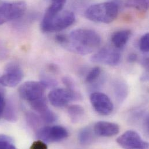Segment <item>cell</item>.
I'll return each instance as SVG.
<instances>
[{
	"mask_svg": "<svg viewBox=\"0 0 149 149\" xmlns=\"http://www.w3.org/2000/svg\"><path fill=\"white\" fill-rule=\"evenodd\" d=\"M55 37L57 42L65 48L81 55L93 53L101 44L100 35L89 29H77L69 34H58Z\"/></svg>",
	"mask_w": 149,
	"mask_h": 149,
	"instance_id": "obj_1",
	"label": "cell"
},
{
	"mask_svg": "<svg viewBox=\"0 0 149 149\" xmlns=\"http://www.w3.org/2000/svg\"><path fill=\"white\" fill-rule=\"evenodd\" d=\"M119 5L115 1H109L93 4L88 7L85 12V17L96 23H110L117 17Z\"/></svg>",
	"mask_w": 149,
	"mask_h": 149,
	"instance_id": "obj_2",
	"label": "cell"
},
{
	"mask_svg": "<svg viewBox=\"0 0 149 149\" xmlns=\"http://www.w3.org/2000/svg\"><path fill=\"white\" fill-rule=\"evenodd\" d=\"M75 20V16L73 12L62 10L51 17H43L41 29L44 33L59 32L71 26Z\"/></svg>",
	"mask_w": 149,
	"mask_h": 149,
	"instance_id": "obj_3",
	"label": "cell"
},
{
	"mask_svg": "<svg viewBox=\"0 0 149 149\" xmlns=\"http://www.w3.org/2000/svg\"><path fill=\"white\" fill-rule=\"evenodd\" d=\"M27 9L24 1H0V26L22 17Z\"/></svg>",
	"mask_w": 149,
	"mask_h": 149,
	"instance_id": "obj_4",
	"label": "cell"
},
{
	"mask_svg": "<svg viewBox=\"0 0 149 149\" xmlns=\"http://www.w3.org/2000/svg\"><path fill=\"white\" fill-rule=\"evenodd\" d=\"M45 89L40 81H30L22 84L18 91L20 97L31 103L45 97Z\"/></svg>",
	"mask_w": 149,
	"mask_h": 149,
	"instance_id": "obj_5",
	"label": "cell"
},
{
	"mask_svg": "<svg viewBox=\"0 0 149 149\" xmlns=\"http://www.w3.org/2000/svg\"><path fill=\"white\" fill-rule=\"evenodd\" d=\"M121 55L119 49L111 47H104L91 57L92 62L108 66H116L121 61Z\"/></svg>",
	"mask_w": 149,
	"mask_h": 149,
	"instance_id": "obj_6",
	"label": "cell"
},
{
	"mask_svg": "<svg viewBox=\"0 0 149 149\" xmlns=\"http://www.w3.org/2000/svg\"><path fill=\"white\" fill-rule=\"evenodd\" d=\"M37 137L45 143L62 141L69 136L68 130L60 125L47 126L41 128L37 132Z\"/></svg>",
	"mask_w": 149,
	"mask_h": 149,
	"instance_id": "obj_7",
	"label": "cell"
},
{
	"mask_svg": "<svg viewBox=\"0 0 149 149\" xmlns=\"http://www.w3.org/2000/svg\"><path fill=\"white\" fill-rule=\"evenodd\" d=\"M79 98V95L68 88H55L48 94V99L52 106L62 107L70 102Z\"/></svg>",
	"mask_w": 149,
	"mask_h": 149,
	"instance_id": "obj_8",
	"label": "cell"
},
{
	"mask_svg": "<svg viewBox=\"0 0 149 149\" xmlns=\"http://www.w3.org/2000/svg\"><path fill=\"white\" fill-rule=\"evenodd\" d=\"M117 143L123 148L131 149H147L149 143L144 141L139 134L132 130L125 132L117 139Z\"/></svg>",
	"mask_w": 149,
	"mask_h": 149,
	"instance_id": "obj_9",
	"label": "cell"
},
{
	"mask_svg": "<svg viewBox=\"0 0 149 149\" xmlns=\"http://www.w3.org/2000/svg\"><path fill=\"white\" fill-rule=\"evenodd\" d=\"M91 103L95 110L100 115L109 116L114 110V104L110 97L100 92H93L90 95Z\"/></svg>",
	"mask_w": 149,
	"mask_h": 149,
	"instance_id": "obj_10",
	"label": "cell"
},
{
	"mask_svg": "<svg viewBox=\"0 0 149 149\" xmlns=\"http://www.w3.org/2000/svg\"><path fill=\"white\" fill-rule=\"evenodd\" d=\"M23 78V72L21 68L15 63H11L6 67L3 74L0 77V84L3 86L15 87Z\"/></svg>",
	"mask_w": 149,
	"mask_h": 149,
	"instance_id": "obj_11",
	"label": "cell"
},
{
	"mask_svg": "<svg viewBox=\"0 0 149 149\" xmlns=\"http://www.w3.org/2000/svg\"><path fill=\"white\" fill-rule=\"evenodd\" d=\"M93 129L95 135L100 137L114 136L120 132V127L117 124L108 121L97 122Z\"/></svg>",
	"mask_w": 149,
	"mask_h": 149,
	"instance_id": "obj_12",
	"label": "cell"
},
{
	"mask_svg": "<svg viewBox=\"0 0 149 149\" xmlns=\"http://www.w3.org/2000/svg\"><path fill=\"white\" fill-rule=\"evenodd\" d=\"M113 93L118 103L124 102L129 93V88L127 84L122 79L117 78L112 83Z\"/></svg>",
	"mask_w": 149,
	"mask_h": 149,
	"instance_id": "obj_13",
	"label": "cell"
},
{
	"mask_svg": "<svg viewBox=\"0 0 149 149\" xmlns=\"http://www.w3.org/2000/svg\"><path fill=\"white\" fill-rule=\"evenodd\" d=\"M131 36L130 30H119L113 34L111 41L113 45L117 49L124 48L128 42Z\"/></svg>",
	"mask_w": 149,
	"mask_h": 149,
	"instance_id": "obj_14",
	"label": "cell"
},
{
	"mask_svg": "<svg viewBox=\"0 0 149 149\" xmlns=\"http://www.w3.org/2000/svg\"><path fill=\"white\" fill-rule=\"evenodd\" d=\"M95 136L93 127L87 126L80 130L78 134V140L81 145H88L93 142Z\"/></svg>",
	"mask_w": 149,
	"mask_h": 149,
	"instance_id": "obj_15",
	"label": "cell"
},
{
	"mask_svg": "<svg viewBox=\"0 0 149 149\" xmlns=\"http://www.w3.org/2000/svg\"><path fill=\"white\" fill-rule=\"evenodd\" d=\"M67 0H51L50 6L47 8L43 17L49 18L61 12Z\"/></svg>",
	"mask_w": 149,
	"mask_h": 149,
	"instance_id": "obj_16",
	"label": "cell"
},
{
	"mask_svg": "<svg viewBox=\"0 0 149 149\" xmlns=\"http://www.w3.org/2000/svg\"><path fill=\"white\" fill-rule=\"evenodd\" d=\"M69 117L73 123H78L84 116L85 110L82 106L74 104L69 106L68 109Z\"/></svg>",
	"mask_w": 149,
	"mask_h": 149,
	"instance_id": "obj_17",
	"label": "cell"
},
{
	"mask_svg": "<svg viewBox=\"0 0 149 149\" xmlns=\"http://www.w3.org/2000/svg\"><path fill=\"white\" fill-rule=\"evenodd\" d=\"M102 78V70L98 67H95L92 68L89 73L87 74L85 78V82L91 85H95V86L97 82L98 85L101 84V81H99Z\"/></svg>",
	"mask_w": 149,
	"mask_h": 149,
	"instance_id": "obj_18",
	"label": "cell"
},
{
	"mask_svg": "<svg viewBox=\"0 0 149 149\" xmlns=\"http://www.w3.org/2000/svg\"><path fill=\"white\" fill-rule=\"evenodd\" d=\"M3 114L4 118L8 121L14 123L17 121V113L15 106L12 102L9 101L8 103H6Z\"/></svg>",
	"mask_w": 149,
	"mask_h": 149,
	"instance_id": "obj_19",
	"label": "cell"
},
{
	"mask_svg": "<svg viewBox=\"0 0 149 149\" xmlns=\"http://www.w3.org/2000/svg\"><path fill=\"white\" fill-rule=\"evenodd\" d=\"M149 0H125L126 6L139 10H147Z\"/></svg>",
	"mask_w": 149,
	"mask_h": 149,
	"instance_id": "obj_20",
	"label": "cell"
},
{
	"mask_svg": "<svg viewBox=\"0 0 149 149\" xmlns=\"http://www.w3.org/2000/svg\"><path fill=\"white\" fill-rule=\"evenodd\" d=\"M15 142L12 138L4 135L0 134V149H15Z\"/></svg>",
	"mask_w": 149,
	"mask_h": 149,
	"instance_id": "obj_21",
	"label": "cell"
},
{
	"mask_svg": "<svg viewBox=\"0 0 149 149\" xmlns=\"http://www.w3.org/2000/svg\"><path fill=\"white\" fill-rule=\"evenodd\" d=\"M39 117L42 121L47 124H52L57 120L56 115L49 108L39 114Z\"/></svg>",
	"mask_w": 149,
	"mask_h": 149,
	"instance_id": "obj_22",
	"label": "cell"
},
{
	"mask_svg": "<svg viewBox=\"0 0 149 149\" xmlns=\"http://www.w3.org/2000/svg\"><path fill=\"white\" fill-rule=\"evenodd\" d=\"M40 82L45 88H55L58 85L57 81L48 75L41 74Z\"/></svg>",
	"mask_w": 149,
	"mask_h": 149,
	"instance_id": "obj_23",
	"label": "cell"
},
{
	"mask_svg": "<svg viewBox=\"0 0 149 149\" xmlns=\"http://www.w3.org/2000/svg\"><path fill=\"white\" fill-rule=\"evenodd\" d=\"M140 50L144 53H148L149 51V34L146 33L140 39L139 42Z\"/></svg>",
	"mask_w": 149,
	"mask_h": 149,
	"instance_id": "obj_24",
	"label": "cell"
},
{
	"mask_svg": "<svg viewBox=\"0 0 149 149\" xmlns=\"http://www.w3.org/2000/svg\"><path fill=\"white\" fill-rule=\"evenodd\" d=\"M27 117L29 124L33 127H37L40 124V121H41L39 116H37L34 113H29Z\"/></svg>",
	"mask_w": 149,
	"mask_h": 149,
	"instance_id": "obj_25",
	"label": "cell"
},
{
	"mask_svg": "<svg viewBox=\"0 0 149 149\" xmlns=\"http://www.w3.org/2000/svg\"><path fill=\"white\" fill-rule=\"evenodd\" d=\"M48 146L46 143L41 140H38L34 141L30 146L31 149H47Z\"/></svg>",
	"mask_w": 149,
	"mask_h": 149,
	"instance_id": "obj_26",
	"label": "cell"
},
{
	"mask_svg": "<svg viewBox=\"0 0 149 149\" xmlns=\"http://www.w3.org/2000/svg\"><path fill=\"white\" fill-rule=\"evenodd\" d=\"M8 55V51L5 44L0 41V61L5 59Z\"/></svg>",
	"mask_w": 149,
	"mask_h": 149,
	"instance_id": "obj_27",
	"label": "cell"
},
{
	"mask_svg": "<svg viewBox=\"0 0 149 149\" xmlns=\"http://www.w3.org/2000/svg\"><path fill=\"white\" fill-rule=\"evenodd\" d=\"M62 81H63V84L66 85V88L69 89L72 91H75V90L74 89V84L73 80L70 78H69L68 77H65L64 78H63Z\"/></svg>",
	"mask_w": 149,
	"mask_h": 149,
	"instance_id": "obj_28",
	"label": "cell"
},
{
	"mask_svg": "<svg viewBox=\"0 0 149 149\" xmlns=\"http://www.w3.org/2000/svg\"><path fill=\"white\" fill-rule=\"evenodd\" d=\"M5 104L6 102L4 97V93H0V117L3 114Z\"/></svg>",
	"mask_w": 149,
	"mask_h": 149,
	"instance_id": "obj_29",
	"label": "cell"
},
{
	"mask_svg": "<svg viewBox=\"0 0 149 149\" xmlns=\"http://www.w3.org/2000/svg\"><path fill=\"white\" fill-rule=\"evenodd\" d=\"M137 59H138V55L134 53L131 54L128 56V61L130 63H134V62H136L137 61Z\"/></svg>",
	"mask_w": 149,
	"mask_h": 149,
	"instance_id": "obj_30",
	"label": "cell"
},
{
	"mask_svg": "<svg viewBox=\"0 0 149 149\" xmlns=\"http://www.w3.org/2000/svg\"><path fill=\"white\" fill-rule=\"evenodd\" d=\"M2 85L0 84V93H4V90L2 88Z\"/></svg>",
	"mask_w": 149,
	"mask_h": 149,
	"instance_id": "obj_31",
	"label": "cell"
}]
</instances>
